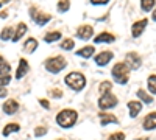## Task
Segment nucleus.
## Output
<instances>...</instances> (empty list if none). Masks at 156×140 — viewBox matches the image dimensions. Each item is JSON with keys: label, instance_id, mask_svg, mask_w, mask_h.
Wrapping results in <instances>:
<instances>
[{"label": "nucleus", "instance_id": "9b49d317", "mask_svg": "<svg viewBox=\"0 0 156 140\" xmlns=\"http://www.w3.org/2000/svg\"><path fill=\"white\" fill-rule=\"evenodd\" d=\"M28 72H30V64H28V61L25 59V58L19 59V66H17V70H16V80H22Z\"/></svg>", "mask_w": 156, "mask_h": 140}, {"label": "nucleus", "instance_id": "72a5a7b5", "mask_svg": "<svg viewBox=\"0 0 156 140\" xmlns=\"http://www.w3.org/2000/svg\"><path fill=\"white\" fill-rule=\"evenodd\" d=\"M39 104H41L42 108H45V109H50V103H48L45 98H41V100H39Z\"/></svg>", "mask_w": 156, "mask_h": 140}, {"label": "nucleus", "instance_id": "f704fd0d", "mask_svg": "<svg viewBox=\"0 0 156 140\" xmlns=\"http://www.w3.org/2000/svg\"><path fill=\"white\" fill-rule=\"evenodd\" d=\"M89 2L92 3V5H106L109 0H89Z\"/></svg>", "mask_w": 156, "mask_h": 140}, {"label": "nucleus", "instance_id": "393cba45", "mask_svg": "<svg viewBox=\"0 0 156 140\" xmlns=\"http://www.w3.org/2000/svg\"><path fill=\"white\" fill-rule=\"evenodd\" d=\"M147 87H148L150 94L156 95V75H150V76H148V80H147Z\"/></svg>", "mask_w": 156, "mask_h": 140}, {"label": "nucleus", "instance_id": "aec40b11", "mask_svg": "<svg viewBox=\"0 0 156 140\" xmlns=\"http://www.w3.org/2000/svg\"><path fill=\"white\" fill-rule=\"evenodd\" d=\"M17 131H20V126H19L17 123H8L5 128H3L2 134H3L5 137H8V135H11L12 132H17Z\"/></svg>", "mask_w": 156, "mask_h": 140}, {"label": "nucleus", "instance_id": "f03ea898", "mask_svg": "<svg viewBox=\"0 0 156 140\" xmlns=\"http://www.w3.org/2000/svg\"><path fill=\"white\" fill-rule=\"evenodd\" d=\"M111 75L115 83H119L120 86H125L129 80V67L126 66V62H117L111 70Z\"/></svg>", "mask_w": 156, "mask_h": 140}, {"label": "nucleus", "instance_id": "bb28decb", "mask_svg": "<svg viewBox=\"0 0 156 140\" xmlns=\"http://www.w3.org/2000/svg\"><path fill=\"white\" fill-rule=\"evenodd\" d=\"M111 89H112L111 81H103V83L100 84V87H98V90H100V94L103 95V94H108V92H111Z\"/></svg>", "mask_w": 156, "mask_h": 140}, {"label": "nucleus", "instance_id": "6e6552de", "mask_svg": "<svg viewBox=\"0 0 156 140\" xmlns=\"http://www.w3.org/2000/svg\"><path fill=\"white\" fill-rule=\"evenodd\" d=\"M92 36H94V28L90 27V25H81V27H78V30H76V37L78 39L89 41Z\"/></svg>", "mask_w": 156, "mask_h": 140}, {"label": "nucleus", "instance_id": "58836bf2", "mask_svg": "<svg viewBox=\"0 0 156 140\" xmlns=\"http://www.w3.org/2000/svg\"><path fill=\"white\" fill-rule=\"evenodd\" d=\"M3 61H5V59H3V56H2V55H0V64H2V62H3Z\"/></svg>", "mask_w": 156, "mask_h": 140}, {"label": "nucleus", "instance_id": "4468645a", "mask_svg": "<svg viewBox=\"0 0 156 140\" xmlns=\"http://www.w3.org/2000/svg\"><path fill=\"white\" fill-rule=\"evenodd\" d=\"M19 111V103L16 100H6L5 103H3V112L8 114V115H12V114H16Z\"/></svg>", "mask_w": 156, "mask_h": 140}, {"label": "nucleus", "instance_id": "5701e85b", "mask_svg": "<svg viewBox=\"0 0 156 140\" xmlns=\"http://www.w3.org/2000/svg\"><path fill=\"white\" fill-rule=\"evenodd\" d=\"M154 3H156V0H140V8L144 12H148V11H153Z\"/></svg>", "mask_w": 156, "mask_h": 140}, {"label": "nucleus", "instance_id": "c85d7f7f", "mask_svg": "<svg viewBox=\"0 0 156 140\" xmlns=\"http://www.w3.org/2000/svg\"><path fill=\"white\" fill-rule=\"evenodd\" d=\"M9 72H11V66H9V62L3 61L2 64H0V76H6Z\"/></svg>", "mask_w": 156, "mask_h": 140}, {"label": "nucleus", "instance_id": "1a4fd4ad", "mask_svg": "<svg viewBox=\"0 0 156 140\" xmlns=\"http://www.w3.org/2000/svg\"><path fill=\"white\" fill-rule=\"evenodd\" d=\"M147 23H148V19H140V20H136L134 23H133V27H131V34H133V37H140V34L145 31V28H147Z\"/></svg>", "mask_w": 156, "mask_h": 140}, {"label": "nucleus", "instance_id": "2f4dec72", "mask_svg": "<svg viewBox=\"0 0 156 140\" xmlns=\"http://www.w3.org/2000/svg\"><path fill=\"white\" fill-rule=\"evenodd\" d=\"M9 81H11V76H9V75H6V76H0V87L8 86Z\"/></svg>", "mask_w": 156, "mask_h": 140}, {"label": "nucleus", "instance_id": "423d86ee", "mask_svg": "<svg viewBox=\"0 0 156 140\" xmlns=\"http://www.w3.org/2000/svg\"><path fill=\"white\" fill-rule=\"evenodd\" d=\"M119 103V98H117L114 94L108 92V94H103L100 98H98V108L101 111H108V109H112L117 106Z\"/></svg>", "mask_w": 156, "mask_h": 140}, {"label": "nucleus", "instance_id": "0eeeda50", "mask_svg": "<svg viewBox=\"0 0 156 140\" xmlns=\"http://www.w3.org/2000/svg\"><path fill=\"white\" fill-rule=\"evenodd\" d=\"M126 66L129 67V70H137L142 66V58L139 53L136 52H129L126 53Z\"/></svg>", "mask_w": 156, "mask_h": 140}, {"label": "nucleus", "instance_id": "7c9ffc66", "mask_svg": "<svg viewBox=\"0 0 156 140\" xmlns=\"http://www.w3.org/2000/svg\"><path fill=\"white\" fill-rule=\"evenodd\" d=\"M108 140H125V134L123 132H112L108 137Z\"/></svg>", "mask_w": 156, "mask_h": 140}, {"label": "nucleus", "instance_id": "ea45409f", "mask_svg": "<svg viewBox=\"0 0 156 140\" xmlns=\"http://www.w3.org/2000/svg\"><path fill=\"white\" fill-rule=\"evenodd\" d=\"M137 140H148V138H137Z\"/></svg>", "mask_w": 156, "mask_h": 140}, {"label": "nucleus", "instance_id": "dca6fc26", "mask_svg": "<svg viewBox=\"0 0 156 140\" xmlns=\"http://www.w3.org/2000/svg\"><path fill=\"white\" fill-rule=\"evenodd\" d=\"M98 117H100V123H101L103 126H106V125H117V123H119L117 117H115V115H112V114L100 112V114H98Z\"/></svg>", "mask_w": 156, "mask_h": 140}, {"label": "nucleus", "instance_id": "b1692460", "mask_svg": "<svg viewBox=\"0 0 156 140\" xmlns=\"http://www.w3.org/2000/svg\"><path fill=\"white\" fill-rule=\"evenodd\" d=\"M137 97L140 98V101H144V103H147V104L153 103V97L148 95V94L144 90V89H139V90H137Z\"/></svg>", "mask_w": 156, "mask_h": 140}, {"label": "nucleus", "instance_id": "c9c22d12", "mask_svg": "<svg viewBox=\"0 0 156 140\" xmlns=\"http://www.w3.org/2000/svg\"><path fill=\"white\" fill-rule=\"evenodd\" d=\"M6 95H8L6 87H0V98H6Z\"/></svg>", "mask_w": 156, "mask_h": 140}, {"label": "nucleus", "instance_id": "a878e982", "mask_svg": "<svg viewBox=\"0 0 156 140\" xmlns=\"http://www.w3.org/2000/svg\"><path fill=\"white\" fill-rule=\"evenodd\" d=\"M56 8L59 12H67L70 9V0H59L56 3Z\"/></svg>", "mask_w": 156, "mask_h": 140}, {"label": "nucleus", "instance_id": "c756f323", "mask_svg": "<svg viewBox=\"0 0 156 140\" xmlns=\"http://www.w3.org/2000/svg\"><path fill=\"white\" fill-rule=\"evenodd\" d=\"M47 134V128L45 126H37V128L34 129V137H42Z\"/></svg>", "mask_w": 156, "mask_h": 140}, {"label": "nucleus", "instance_id": "e433bc0d", "mask_svg": "<svg viewBox=\"0 0 156 140\" xmlns=\"http://www.w3.org/2000/svg\"><path fill=\"white\" fill-rule=\"evenodd\" d=\"M151 19L156 22V9H153V11H151Z\"/></svg>", "mask_w": 156, "mask_h": 140}, {"label": "nucleus", "instance_id": "20e7f679", "mask_svg": "<svg viewBox=\"0 0 156 140\" xmlns=\"http://www.w3.org/2000/svg\"><path fill=\"white\" fill-rule=\"evenodd\" d=\"M66 66H67V61H66V58L61 56V55L51 56V58H47L45 59V70L50 72V73H53V75H56L61 70H64V69H66Z\"/></svg>", "mask_w": 156, "mask_h": 140}, {"label": "nucleus", "instance_id": "f3484780", "mask_svg": "<svg viewBox=\"0 0 156 140\" xmlns=\"http://www.w3.org/2000/svg\"><path fill=\"white\" fill-rule=\"evenodd\" d=\"M128 109H129V117L136 118L142 111V103L140 101H128Z\"/></svg>", "mask_w": 156, "mask_h": 140}, {"label": "nucleus", "instance_id": "6ab92c4d", "mask_svg": "<svg viewBox=\"0 0 156 140\" xmlns=\"http://www.w3.org/2000/svg\"><path fill=\"white\" fill-rule=\"evenodd\" d=\"M36 48H37V41L34 39V37H28L23 44V52L25 53H33Z\"/></svg>", "mask_w": 156, "mask_h": 140}, {"label": "nucleus", "instance_id": "cd10ccee", "mask_svg": "<svg viewBox=\"0 0 156 140\" xmlns=\"http://www.w3.org/2000/svg\"><path fill=\"white\" fill-rule=\"evenodd\" d=\"M75 47V41L73 39H64L62 42H61V45H59V48H62V50H72Z\"/></svg>", "mask_w": 156, "mask_h": 140}, {"label": "nucleus", "instance_id": "2eb2a0df", "mask_svg": "<svg viewBox=\"0 0 156 140\" xmlns=\"http://www.w3.org/2000/svg\"><path fill=\"white\" fill-rule=\"evenodd\" d=\"M27 30H28L27 25H25L23 22H19V25H17L16 30H14V36H12V42H19V41L22 39V37L25 36Z\"/></svg>", "mask_w": 156, "mask_h": 140}, {"label": "nucleus", "instance_id": "412c9836", "mask_svg": "<svg viewBox=\"0 0 156 140\" xmlns=\"http://www.w3.org/2000/svg\"><path fill=\"white\" fill-rule=\"evenodd\" d=\"M61 31H48L45 36H44V42H48V44H51V42H56L58 39H61Z\"/></svg>", "mask_w": 156, "mask_h": 140}, {"label": "nucleus", "instance_id": "ddd939ff", "mask_svg": "<svg viewBox=\"0 0 156 140\" xmlns=\"http://www.w3.org/2000/svg\"><path fill=\"white\" fill-rule=\"evenodd\" d=\"M142 128H144L145 131L156 129V112H150L148 115L144 118V121H142Z\"/></svg>", "mask_w": 156, "mask_h": 140}, {"label": "nucleus", "instance_id": "473e14b6", "mask_svg": "<svg viewBox=\"0 0 156 140\" xmlns=\"http://www.w3.org/2000/svg\"><path fill=\"white\" fill-rule=\"evenodd\" d=\"M50 95L53 98H61L62 97V92L59 90V89H53V90H50Z\"/></svg>", "mask_w": 156, "mask_h": 140}, {"label": "nucleus", "instance_id": "4c0bfd02", "mask_svg": "<svg viewBox=\"0 0 156 140\" xmlns=\"http://www.w3.org/2000/svg\"><path fill=\"white\" fill-rule=\"evenodd\" d=\"M8 2H9V0H3V2H0V8L3 6V3H8Z\"/></svg>", "mask_w": 156, "mask_h": 140}, {"label": "nucleus", "instance_id": "7ed1b4c3", "mask_svg": "<svg viewBox=\"0 0 156 140\" xmlns=\"http://www.w3.org/2000/svg\"><path fill=\"white\" fill-rule=\"evenodd\" d=\"M64 83H66L72 90L80 92L86 86V76L83 73H80V72H70L66 78H64Z\"/></svg>", "mask_w": 156, "mask_h": 140}, {"label": "nucleus", "instance_id": "f257e3e1", "mask_svg": "<svg viewBox=\"0 0 156 140\" xmlns=\"http://www.w3.org/2000/svg\"><path fill=\"white\" fill-rule=\"evenodd\" d=\"M76 120H78V114L73 109H62L56 115V123L64 129L72 128V126L76 123Z\"/></svg>", "mask_w": 156, "mask_h": 140}, {"label": "nucleus", "instance_id": "a211bd4d", "mask_svg": "<svg viewBox=\"0 0 156 140\" xmlns=\"http://www.w3.org/2000/svg\"><path fill=\"white\" fill-rule=\"evenodd\" d=\"M94 52H95L94 45H86V47H83L81 50H78L76 56H81V58H84V59H89L90 56H94Z\"/></svg>", "mask_w": 156, "mask_h": 140}, {"label": "nucleus", "instance_id": "f8f14e48", "mask_svg": "<svg viewBox=\"0 0 156 140\" xmlns=\"http://www.w3.org/2000/svg\"><path fill=\"white\" fill-rule=\"evenodd\" d=\"M114 41H115V36L112 33H108V31H103V33H100L98 36L94 37L95 44H112Z\"/></svg>", "mask_w": 156, "mask_h": 140}, {"label": "nucleus", "instance_id": "9d476101", "mask_svg": "<svg viewBox=\"0 0 156 140\" xmlns=\"http://www.w3.org/2000/svg\"><path fill=\"white\" fill-rule=\"evenodd\" d=\"M112 58H114V53L112 52H101V53H98L95 58H94V61H95V64L97 66H100V67H103V66H106V64H109V61H112Z\"/></svg>", "mask_w": 156, "mask_h": 140}, {"label": "nucleus", "instance_id": "4be33fe9", "mask_svg": "<svg viewBox=\"0 0 156 140\" xmlns=\"http://www.w3.org/2000/svg\"><path fill=\"white\" fill-rule=\"evenodd\" d=\"M12 36H14V30L12 27H5L0 33V39L2 41H12Z\"/></svg>", "mask_w": 156, "mask_h": 140}, {"label": "nucleus", "instance_id": "39448f33", "mask_svg": "<svg viewBox=\"0 0 156 140\" xmlns=\"http://www.w3.org/2000/svg\"><path fill=\"white\" fill-rule=\"evenodd\" d=\"M28 14H30L31 20H33L36 25H39V27H44V25H47V23L51 20V16H50V14H47V12H44V11H41V9H37L36 6H31V8L28 9Z\"/></svg>", "mask_w": 156, "mask_h": 140}]
</instances>
